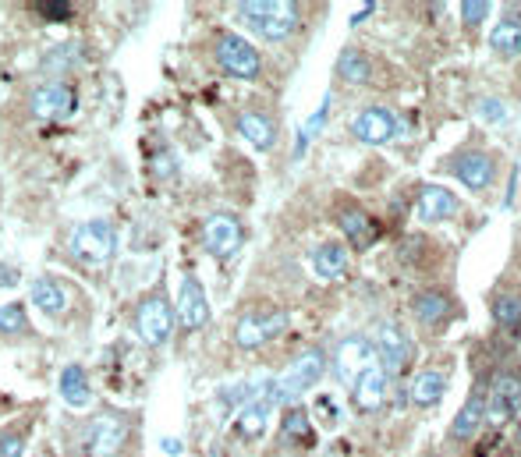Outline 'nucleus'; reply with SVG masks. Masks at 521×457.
<instances>
[{
    "label": "nucleus",
    "instance_id": "9",
    "mask_svg": "<svg viewBox=\"0 0 521 457\" xmlns=\"http://www.w3.org/2000/svg\"><path fill=\"white\" fill-rule=\"evenodd\" d=\"M373 351L380 355V369L387 372V380L401 376V372L408 369V362H412V341H408V334L394 323V319H387V323L376 326Z\"/></svg>",
    "mask_w": 521,
    "mask_h": 457
},
{
    "label": "nucleus",
    "instance_id": "37",
    "mask_svg": "<svg viewBox=\"0 0 521 457\" xmlns=\"http://www.w3.org/2000/svg\"><path fill=\"white\" fill-rule=\"evenodd\" d=\"M475 114H479V117H486V121H490V124H504V121H507V114H511V110H507L504 103L497 100V96H483V100L475 103Z\"/></svg>",
    "mask_w": 521,
    "mask_h": 457
},
{
    "label": "nucleus",
    "instance_id": "2",
    "mask_svg": "<svg viewBox=\"0 0 521 457\" xmlns=\"http://www.w3.org/2000/svg\"><path fill=\"white\" fill-rule=\"evenodd\" d=\"M323 372H327V355L319 348H305L302 355L291 358V365L280 372L277 380H273V401L277 404H291L312 390L319 380H323Z\"/></svg>",
    "mask_w": 521,
    "mask_h": 457
},
{
    "label": "nucleus",
    "instance_id": "30",
    "mask_svg": "<svg viewBox=\"0 0 521 457\" xmlns=\"http://www.w3.org/2000/svg\"><path fill=\"white\" fill-rule=\"evenodd\" d=\"M280 436L291 443H302L312 436V422H309V411L305 408H288L284 422H280Z\"/></svg>",
    "mask_w": 521,
    "mask_h": 457
},
{
    "label": "nucleus",
    "instance_id": "10",
    "mask_svg": "<svg viewBox=\"0 0 521 457\" xmlns=\"http://www.w3.org/2000/svg\"><path fill=\"white\" fill-rule=\"evenodd\" d=\"M245 241V227L234 213H210L203 220V248L213 259H231Z\"/></svg>",
    "mask_w": 521,
    "mask_h": 457
},
{
    "label": "nucleus",
    "instance_id": "22",
    "mask_svg": "<svg viewBox=\"0 0 521 457\" xmlns=\"http://www.w3.org/2000/svg\"><path fill=\"white\" fill-rule=\"evenodd\" d=\"M312 270L323 280H341L348 273V248L341 241H323L312 248Z\"/></svg>",
    "mask_w": 521,
    "mask_h": 457
},
{
    "label": "nucleus",
    "instance_id": "1",
    "mask_svg": "<svg viewBox=\"0 0 521 457\" xmlns=\"http://www.w3.org/2000/svg\"><path fill=\"white\" fill-rule=\"evenodd\" d=\"M238 18L259 39H270V43H284L288 36H295L298 22H302L298 4H291V0H242Z\"/></svg>",
    "mask_w": 521,
    "mask_h": 457
},
{
    "label": "nucleus",
    "instance_id": "39",
    "mask_svg": "<svg viewBox=\"0 0 521 457\" xmlns=\"http://www.w3.org/2000/svg\"><path fill=\"white\" fill-rule=\"evenodd\" d=\"M11 284H18V270L8 263H0V287H11Z\"/></svg>",
    "mask_w": 521,
    "mask_h": 457
},
{
    "label": "nucleus",
    "instance_id": "5",
    "mask_svg": "<svg viewBox=\"0 0 521 457\" xmlns=\"http://www.w3.org/2000/svg\"><path fill=\"white\" fill-rule=\"evenodd\" d=\"M132 323H135V334H139L142 341L149 344V348H160V344H164L167 337H171V330H174L171 298H167L164 291L156 287L153 295H146L139 305H135Z\"/></svg>",
    "mask_w": 521,
    "mask_h": 457
},
{
    "label": "nucleus",
    "instance_id": "27",
    "mask_svg": "<svg viewBox=\"0 0 521 457\" xmlns=\"http://www.w3.org/2000/svg\"><path fill=\"white\" fill-rule=\"evenodd\" d=\"M412 312L419 323L426 326H436V323H444L447 316L454 312V302L447 291H422V295L412 298Z\"/></svg>",
    "mask_w": 521,
    "mask_h": 457
},
{
    "label": "nucleus",
    "instance_id": "41",
    "mask_svg": "<svg viewBox=\"0 0 521 457\" xmlns=\"http://www.w3.org/2000/svg\"><path fill=\"white\" fill-rule=\"evenodd\" d=\"M160 447H164L167 454H174V457L181 454V443H178V440H164V443H160Z\"/></svg>",
    "mask_w": 521,
    "mask_h": 457
},
{
    "label": "nucleus",
    "instance_id": "7",
    "mask_svg": "<svg viewBox=\"0 0 521 457\" xmlns=\"http://www.w3.org/2000/svg\"><path fill=\"white\" fill-rule=\"evenodd\" d=\"M521 415V372L518 369H500L493 376L490 397H486V419L493 426H507Z\"/></svg>",
    "mask_w": 521,
    "mask_h": 457
},
{
    "label": "nucleus",
    "instance_id": "15",
    "mask_svg": "<svg viewBox=\"0 0 521 457\" xmlns=\"http://www.w3.org/2000/svg\"><path fill=\"white\" fill-rule=\"evenodd\" d=\"M351 135L366 146H383L397 135V117L387 107H366L358 110V117L351 121Z\"/></svg>",
    "mask_w": 521,
    "mask_h": 457
},
{
    "label": "nucleus",
    "instance_id": "32",
    "mask_svg": "<svg viewBox=\"0 0 521 457\" xmlns=\"http://www.w3.org/2000/svg\"><path fill=\"white\" fill-rule=\"evenodd\" d=\"M29 330V319H25V305L22 302H8L0 305V334L4 337H18Z\"/></svg>",
    "mask_w": 521,
    "mask_h": 457
},
{
    "label": "nucleus",
    "instance_id": "12",
    "mask_svg": "<svg viewBox=\"0 0 521 457\" xmlns=\"http://www.w3.org/2000/svg\"><path fill=\"white\" fill-rule=\"evenodd\" d=\"M29 110L36 121H64L75 110V89L68 82H43L29 93Z\"/></svg>",
    "mask_w": 521,
    "mask_h": 457
},
{
    "label": "nucleus",
    "instance_id": "29",
    "mask_svg": "<svg viewBox=\"0 0 521 457\" xmlns=\"http://www.w3.org/2000/svg\"><path fill=\"white\" fill-rule=\"evenodd\" d=\"M337 78L348 82V86H366L369 78H373V61L362 50H344L337 57Z\"/></svg>",
    "mask_w": 521,
    "mask_h": 457
},
{
    "label": "nucleus",
    "instance_id": "25",
    "mask_svg": "<svg viewBox=\"0 0 521 457\" xmlns=\"http://www.w3.org/2000/svg\"><path fill=\"white\" fill-rule=\"evenodd\" d=\"M337 224H341L344 238H351V245H358V248L373 245L376 224L369 220V213L362 210V206H344V210H337Z\"/></svg>",
    "mask_w": 521,
    "mask_h": 457
},
{
    "label": "nucleus",
    "instance_id": "13",
    "mask_svg": "<svg viewBox=\"0 0 521 457\" xmlns=\"http://www.w3.org/2000/svg\"><path fill=\"white\" fill-rule=\"evenodd\" d=\"M174 316L185 330H203L210 323V302H206V291L199 284V277L185 273L178 287V305H174Z\"/></svg>",
    "mask_w": 521,
    "mask_h": 457
},
{
    "label": "nucleus",
    "instance_id": "17",
    "mask_svg": "<svg viewBox=\"0 0 521 457\" xmlns=\"http://www.w3.org/2000/svg\"><path fill=\"white\" fill-rule=\"evenodd\" d=\"M461 202L454 192H447L444 185H422L419 188V202H415V217L422 224H440V220L458 217Z\"/></svg>",
    "mask_w": 521,
    "mask_h": 457
},
{
    "label": "nucleus",
    "instance_id": "40",
    "mask_svg": "<svg viewBox=\"0 0 521 457\" xmlns=\"http://www.w3.org/2000/svg\"><path fill=\"white\" fill-rule=\"evenodd\" d=\"M373 11H376V4H362V11H355V15H351V25L366 22V18L373 15Z\"/></svg>",
    "mask_w": 521,
    "mask_h": 457
},
{
    "label": "nucleus",
    "instance_id": "20",
    "mask_svg": "<svg viewBox=\"0 0 521 457\" xmlns=\"http://www.w3.org/2000/svg\"><path fill=\"white\" fill-rule=\"evenodd\" d=\"M486 419V383H475V390L468 394V401L461 404V411L451 422V440H472L479 433Z\"/></svg>",
    "mask_w": 521,
    "mask_h": 457
},
{
    "label": "nucleus",
    "instance_id": "19",
    "mask_svg": "<svg viewBox=\"0 0 521 457\" xmlns=\"http://www.w3.org/2000/svg\"><path fill=\"white\" fill-rule=\"evenodd\" d=\"M82 64H86V47H82L78 39H64V43H57V47H50L47 54H43L39 71L47 75V82H61V75L82 68Z\"/></svg>",
    "mask_w": 521,
    "mask_h": 457
},
{
    "label": "nucleus",
    "instance_id": "4",
    "mask_svg": "<svg viewBox=\"0 0 521 457\" xmlns=\"http://www.w3.org/2000/svg\"><path fill=\"white\" fill-rule=\"evenodd\" d=\"M128 433H132V422L121 411H100L93 415L82 433V447H86V457H117L125 450Z\"/></svg>",
    "mask_w": 521,
    "mask_h": 457
},
{
    "label": "nucleus",
    "instance_id": "16",
    "mask_svg": "<svg viewBox=\"0 0 521 457\" xmlns=\"http://www.w3.org/2000/svg\"><path fill=\"white\" fill-rule=\"evenodd\" d=\"M277 408L273 401V380H266V390L259 397H252L245 408H238V419H234V433L242 440H259L266 433V422H270V411Z\"/></svg>",
    "mask_w": 521,
    "mask_h": 457
},
{
    "label": "nucleus",
    "instance_id": "34",
    "mask_svg": "<svg viewBox=\"0 0 521 457\" xmlns=\"http://www.w3.org/2000/svg\"><path fill=\"white\" fill-rule=\"evenodd\" d=\"M490 11H493L490 0H465V4H461V22H465L468 29H479V25L490 18Z\"/></svg>",
    "mask_w": 521,
    "mask_h": 457
},
{
    "label": "nucleus",
    "instance_id": "6",
    "mask_svg": "<svg viewBox=\"0 0 521 457\" xmlns=\"http://www.w3.org/2000/svg\"><path fill=\"white\" fill-rule=\"evenodd\" d=\"M213 54H217L220 71H227L231 78H245V82H252V78H259V71H263V57H259V50L252 47L249 39L234 36V32H224V36L217 39Z\"/></svg>",
    "mask_w": 521,
    "mask_h": 457
},
{
    "label": "nucleus",
    "instance_id": "23",
    "mask_svg": "<svg viewBox=\"0 0 521 457\" xmlns=\"http://www.w3.org/2000/svg\"><path fill=\"white\" fill-rule=\"evenodd\" d=\"M57 387H61L64 404H71V408H89V401H93V387H89V372L82 369L78 362L64 365V369H61V380H57Z\"/></svg>",
    "mask_w": 521,
    "mask_h": 457
},
{
    "label": "nucleus",
    "instance_id": "33",
    "mask_svg": "<svg viewBox=\"0 0 521 457\" xmlns=\"http://www.w3.org/2000/svg\"><path fill=\"white\" fill-rule=\"evenodd\" d=\"M32 11H36L43 22H68V18L75 15V4H68V0H36Z\"/></svg>",
    "mask_w": 521,
    "mask_h": 457
},
{
    "label": "nucleus",
    "instance_id": "35",
    "mask_svg": "<svg viewBox=\"0 0 521 457\" xmlns=\"http://www.w3.org/2000/svg\"><path fill=\"white\" fill-rule=\"evenodd\" d=\"M25 454V429L11 426L0 429V457H22Z\"/></svg>",
    "mask_w": 521,
    "mask_h": 457
},
{
    "label": "nucleus",
    "instance_id": "3",
    "mask_svg": "<svg viewBox=\"0 0 521 457\" xmlns=\"http://www.w3.org/2000/svg\"><path fill=\"white\" fill-rule=\"evenodd\" d=\"M71 256L82 266H107L117 256V227L110 220H86L71 234Z\"/></svg>",
    "mask_w": 521,
    "mask_h": 457
},
{
    "label": "nucleus",
    "instance_id": "28",
    "mask_svg": "<svg viewBox=\"0 0 521 457\" xmlns=\"http://www.w3.org/2000/svg\"><path fill=\"white\" fill-rule=\"evenodd\" d=\"M490 47H493V54H500L504 61H511V57L521 54V22L518 18H500V22L493 25Z\"/></svg>",
    "mask_w": 521,
    "mask_h": 457
},
{
    "label": "nucleus",
    "instance_id": "24",
    "mask_svg": "<svg viewBox=\"0 0 521 457\" xmlns=\"http://www.w3.org/2000/svg\"><path fill=\"white\" fill-rule=\"evenodd\" d=\"M238 132H242L259 153L277 146V124H273V117L259 114V110H245V114H238Z\"/></svg>",
    "mask_w": 521,
    "mask_h": 457
},
{
    "label": "nucleus",
    "instance_id": "18",
    "mask_svg": "<svg viewBox=\"0 0 521 457\" xmlns=\"http://www.w3.org/2000/svg\"><path fill=\"white\" fill-rule=\"evenodd\" d=\"M387 387H390L387 372H383L380 365H369V369L351 383V401H355L358 411L373 415V411H380L383 401H387Z\"/></svg>",
    "mask_w": 521,
    "mask_h": 457
},
{
    "label": "nucleus",
    "instance_id": "11",
    "mask_svg": "<svg viewBox=\"0 0 521 457\" xmlns=\"http://www.w3.org/2000/svg\"><path fill=\"white\" fill-rule=\"evenodd\" d=\"M369 365H376V351H373V341H369L366 334H351V337H344V341L337 344L334 376L344 383V387H351V383H355L358 376L369 369Z\"/></svg>",
    "mask_w": 521,
    "mask_h": 457
},
{
    "label": "nucleus",
    "instance_id": "38",
    "mask_svg": "<svg viewBox=\"0 0 521 457\" xmlns=\"http://www.w3.org/2000/svg\"><path fill=\"white\" fill-rule=\"evenodd\" d=\"M149 171H153L156 178H171V174L178 171V163H174L171 156H160V160H153V163H149Z\"/></svg>",
    "mask_w": 521,
    "mask_h": 457
},
{
    "label": "nucleus",
    "instance_id": "31",
    "mask_svg": "<svg viewBox=\"0 0 521 457\" xmlns=\"http://www.w3.org/2000/svg\"><path fill=\"white\" fill-rule=\"evenodd\" d=\"M493 319L507 330H518L521 326V295L507 291V295H497L493 298Z\"/></svg>",
    "mask_w": 521,
    "mask_h": 457
},
{
    "label": "nucleus",
    "instance_id": "26",
    "mask_svg": "<svg viewBox=\"0 0 521 457\" xmlns=\"http://www.w3.org/2000/svg\"><path fill=\"white\" fill-rule=\"evenodd\" d=\"M32 305L57 319V316H64V309H68V291H64L61 280L36 277V280H32Z\"/></svg>",
    "mask_w": 521,
    "mask_h": 457
},
{
    "label": "nucleus",
    "instance_id": "8",
    "mask_svg": "<svg viewBox=\"0 0 521 457\" xmlns=\"http://www.w3.org/2000/svg\"><path fill=\"white\" fill-rule=\"evenodd\" d=\"M288 330V312L284 309H270V312H245L234 326V344L242 351H256L263 344H270L277 334Z\"/></svg>",
    "mask_w": 521,
    "mask_h": 457
},
{
    "label": "nucleus",
    "instance_id": "14",
    "mask_svg": "<svg viewBox=\"0 0 521 457\" xmlns=\"http://www.w3.org/2000/svg\"><path fill=\"white\" fill-rule=\"evenodd\" d=\"M451 174L472 192H486L493 185V174H497V163H493L490 153L483 149H468V153H458L451 160Z\"/></svg>",
    "mask_w": 521,
    "mask_h": 457
},
{
    "label": "nucleus",
    "instance_id": "21",
    "mask_svg": "<svg viewBox=\"0 0 521 457\" xmlns=\"http://www.w3.org/2000/svg\"><path fill=\"white\" fill-rule=\"evenodd\" d=\"M447 394V376L440 369H422L412 376V383H408V397H412L415 408H433V404H440Z\"/></svg>",
    "mask_w": 521,
    "mask_h": 457
},
{
    "label": "nucleus",
    "instance_id": "36",
    "mask_svg": "<svg viewBox=\"0 0 521 457\" xmlns=\"http://www.w3.org/2000/svg\"><path fill=\"white\" fill-rule=\"evenodd\" d=\"M327 114H330V96L323 100V107L316 110V114L309 117V124H305V132L298 135V156L305 153V146H309V139H316L319 132H323V121H327Z\"/></svg>",
    "mask_w": 521,
    "mask_h": 457
}]
</instances>
